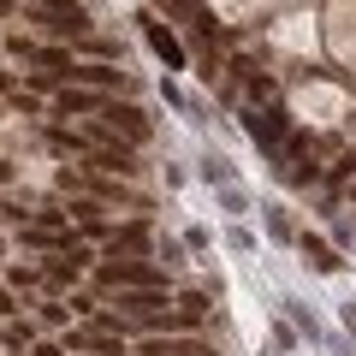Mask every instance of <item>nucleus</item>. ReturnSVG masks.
<instances>
[{
  "label": "nucleus",
  "instance_id": "nucleus-4",
  "mask_svg": "<svg viewBox=\"0 0 356 356\" xmlns=\"http://www.w3.org/2000/svg\"><path fill=\"white\" fill-rule=\"evenodd\" d=\"M143 356H214V350H208L202 339H149Z\"/></svg>",
  "mask_w": 356,
  "mask_h": 356
},
{
  "label": "nucleus",
  "instance_id": "nucleus-1",
  "mask_svg": "<svg viewBox=\"0 0 356 356\" xmlns=\"http://www.w3.org/2000/svg\"><path fill=\"white\" fill-rule=\"evenodd\" d=\"M154 280H161V267L137 261V255H107V267H102V285H113V291H131V285H154Z\"/></svg>",
  "mask_w": 356,
  "mask_h": 356
},
{
  "label": "nucleus",
  "instance_id": "nucleus-6",
  "mask_svg": "<svg viewBox=\"0 0 356 356\" xmlns=\"http://www.w3.org/2000/svg\"><path fill=\"white\" fill-rule=\"evenodd\" d=\"M102 107L107 102H102V95H89V89H72V83L60 89V113L65 119H72V113H102Z\"/></svg>",
  "mask_w": 356,
  "mask_h": 356
},
{
  "label": "nucleus",
  "instance_id": "nucleus-5",
  "mask_svg": "<svg viewBox=\"0 0 356 356\" xmlns=\"http://www.w3.org/2000/svg\"><path fill=\"white\" fill-rule=\"evenodd\" d=\"M149 48L161 54V60L172 65V72H178V65H184V48H178V36H172V30H166V24H149Z\"/></svg>",
  "mask_w": 356,
  "mask_h": 356
},
{
  "label": "nucleus",
  "instance_id": "nucleus-10",
  "mask_svg": "<svg viewBox=\"0 0 356 356\" xmlns=\"http://www.w3.org/2000/svg\"><path fill=\"white\" fill-rule=\"evenodd\" d=\"M250 95H255V102H273V77H267V72H250Z\"/></svg>",
  "mask_w": 356,
  "mask_h": 356
},
{
  "label": "nucleus",
  "instance_id": "nucleus-9",
  "mask_svg": "<svg viewBox=\"0 0 356 356\" xmlns=\"http://www.w3.org/2000/svg\"><path fill=\"white\" fill-rule=\"evenodd\" d=\"M303 255L321 267V273H339V250H332V243H321V238H309V232H303Z\"/></svg>",
  "mask_w": 356,
  "mask_h": 356
},
{
  "label": "nucleus",
  "instance_id": "nucleus-11",
  "mask_svg": "<svg viewBox=\"0 0 356 356\" xmlns=\"http://www.w3.org/2000/svg\"><path fill=\"white\" fill-rule=\"evenodd\" d=\"M178 315H184V321H202V315H208V297H202V291H191V297H184V309H178Z\"/></svg>",
  "mask_w": 356,
  "mask_h": 356
},
{
  "label": "nucleus",
  "instance_id": "nucleus-7",
  "mask_svg": "<svg viewBox=\"0 0 356 356\" xmlns=\"http://www.w3.org/2000/svg\"><path fill=\"white\" fill-rule=\"evenodd\" d=\"M72 83H83V89H113V83H125V72H113V65H77Z\"/></svg>",
  "mask_w": 356,
  "mask_h": 356
},
{
  "label": "nucleus",
  "instance_id": "nucleus-8",
  "mask_svg": "<svg viewBox=\"0 0 356 356\" xmlns=\"http://www.w3.org/2000/svg\"><path fill=\"white\" fill-rule=\"evenodd\" d=\"M143 250H149V232H143V226L113 232V243H107V255H143Z\"/></svg>",
  "mask_w": 356,
  "mask_h": 356
},
{
  "label": "nucleus",
  "instance_id": "nucleus-3",
  "mask_svg": "<svg viewBox=\"0 0 356 356\" xmlns=\"http://www.w3.org/2000/svg\"><path fill=\"white\" fill-rule=\"evenodd\" d=\"M243 125H250V137L261 143V149H273V143L285 137V113H280V107H267V113L255 107V113H243Z\"/></svg>",
  "mask_w": 356,
  "mask_h": 356
},
{
  "label": "nucleus",
  "instance_id": "nucleus-12",
  "mask_svg": "<svg viewBox=\"0 0 356 356\" xmlns=\"http://www.w3.org/2000/svg\"><path fill=\"white\" fill-rule=\"evenodd\" d=\"M6 13H13V0H0V18H6Z\"/></svg>",
  "mask_w": 356,
  "mask_h": 356
},
{
  "label": "nucleus",
  "instance_id": "nucleus-2",
  "mask_svg": "<svg viewBox=\"0 0 356 356\" xmlns=\"http://www.w3.org/2000/svg\"><path fill=\"white\" fill-rule=\"evenodd\" d=\"M36 18L54 30V36H83L89 30V13L72 6V0H36Z\"/></svg>",
  "mask_w": 356,
  "mask_h": 356
}]
</instances>
